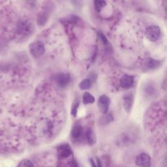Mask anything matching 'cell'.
<instances>
[{
    "label": "cell",
    "instance_id": "10",
    "mask_svg": "<svg viewBox=\"0 0 167 167\" xmlns=\"http://www.w3.org/2000/svg\"><path fill=\"white\" fill-rule=\"evenodd\" d=\"M83 133V128L80 124H75L71 130V136L73 139H78Z\"/></svg>",
    "mask_w": 167,
    "mask_h": 167
},
{
    "label": "cell",
    "instance_id": "7",
    "mask_svg": "<svg viewBox=\"0 0 167 167\" xmlns=\"http://www.w3.org/2000/svg\"><path fill=\"white\" fill-rule=\"evenodd\" d=\"M58 155L62 159L69 157L72 155V150L69 144H65L59 146L57 149Z\"/></svg>",
    "mask_w": 167,
    "mask_h": 167
},
{
    "label": "cell",
    "instance_id": "4",
    "mask_svg": "<svg viewBox=\"0 0 167 167\" xmlns=\"http://www.w3.org/2000/svg\"><path fill=\"white\" fill-rule=\"evenodd\" d=\"M71 78L70 75L68 73H64V72L58 74L56 77V82L61 88H65V87L67 86L71 82Z\"/></svg>",
    "mask_w": 167,
    "mask_h": 167
},
{
    "label": "cell",
    "instance_id": "16",
    "mask_svg": "<svg viewBox=\"0 0 167 167\" xmlns=\"http://www.w3.org/2000/svg\"><path fill=\"white\" fill-rule=\"evenodd\" d=\"M86 139L88 141V144H93L95 142V139H94V136L92 130L90 129H88L86 133Z\"/></svg>",
    "mask_w": 167,
    "mask_h": 167
},
{
    "label": "cell",
    "instance_id": "9",
    "mask_svg": "<svg viewBox=\"0 0 167 167\" xmlns=\"http://www.w3.org/2000/svg\"><path fill=\"white\" fill-rule=\"evenodd\" d=\"M134 102V97L130 93H128L123 97V105L127 112H129L131 110Z\"/></svg>",
    "mask_w": 167,
    "mask_h": 167
},
{
    "label": "cell",
    "instance_id": "18",
    "mask_svg": "<svg viewBox=\"0 0 167 167\" xmlns=\"http://www.w3.org/2000/svg\"><path fill=\"white\" fill-rule=\"evenodd\" d=\"M78 106H79V100L76 99L73 105H72V109H71V114L72 116H74V117H75L77 114Z\"/></svg>",
    "mask_w": 167,
    "mask_h": 167
},
{
    "label": "cell",
    "instance_id": "1",
    "mask_svg": "<svg viewBox=\"0 0 167 167\" xmlns=\"http://www.w3.org/2000/svg\"><path fill=\"white\" fill-rule=\"evenodd\" d=\"M33 30V26L32 23L26 18L20 19L17 24V32L22 36L30 35Z\"/></svg>",
    "mask_w": 167,
    "mask_h": 167
},
{
    "label": "cell",
    "instance_id": "21",
    "mask_svg": "<svg viewBox=\"0 0 167 167\" xmlns=\"http://www.w3.org/2000/svg\"><path fill=\"white\" fill-rule=\"evenodd\" d=\"M90 161H91L90 163H91V166H97V165L95 164V162L93 161V159H91Z\"/></svg>",
    "mask_w": 167,
    "mask_h": 167
},
{
    "label": "cell",
    "instance_id": "8",
    "mask_svg": "<svg viewBox=\"0 0 167 167\" xmlns=\"http://www.w3.org/2000/svg\"><path fill=\"white\" fill-rule=\"evenodd\" d=\"M120 84L125 89L130 88L134 84V77L128 75H123L120 80Z\"/></svg>",
    "mask_w": 167,
    "mask_h": 167
},
{
    "label": "cell",
    "instance_id": "3",
    "mask_svg": "<svg viewBox=\"0 0 167 167\" xmlns=\"http://www.w3.org/2000/svg\"><path fill=\"white\" fill-rule=\"evenodd\" d=\"M30 51L31 54L33 57H39L45 53V45L41 41L34 42L30 46Z\"/></svg>",
    "mask_w": 167,
    "mask_h": 167
},
{
    "label": "cell",
    "instance_id": "15",
    "mask_svg": "<svg viewBox=\"0 0 167 167\" xmlns=\"http://www.w3.org/2000/svg\"><path fill=\"white\" fill-rule=\"evenodd\" d=\"M48 14L47 12H41L37 18V22L38 24L40 26H43L45 25L47 22V21L48 20Z\"/></svg>",
    "mask_w": 167,
    "mask_h": 167
},
{
    "label": "cell",
    "instance_id": "19",
    "mask_svg": "<svg viewBox=\"0 0 167 167\" xmlns=\"http://www.w3.org/2000/svg\"><path fill=\"white\" fill-rule=\"evenodd\" d=\"M34 165L33 164V163L32 161H30V160H28V159H23V160H22L19 164L18 165V166H33Z\"/></svg>",
    "mask_w": 167,
    "mask_h": 167
},
{
    "label": "cell",
    "instance_id": "11",
    "mask_svg": "<svg viewBox=\"0 0 167 167\" xmlns=\"http://www.w3.org/2000/svg\"><path fill=\"white\" fill-rule=\"evenodd\" d=\"M82 102L84 105L92 104L95 102V97L89 92H85L82 96Z\"/></svg>",
    "mask_w": 167,
    "mask_h": 167
},
{
    "label": "cell",
    "instance_id": "14",
    "mask_svg": "<svg viewBox=\"0 0 167 167\" xmlns=\"http://www.w3.org/2000/svg\"><path fill=\"white\" fill-rule=\"evenodd\" d=\"M160 65H161L160 61L153 60V59H150L146 63V66H147L148 69H155V68L160 66Z\"/></svg>",
    "mask_w": 167,
    "mask_h": 167
},
{
    "label": "cell",
    "instance_id": "17",
    "mask_svg": "<svg viewBox=\"0 0 167 167\" xmlns=\"http://www.w3.org/2000/svg\"><path fill=\"white\" fill-rule=\"evenodd\" d=\"M94 5H95L96 10L97 12H100L105 7L106 2L105 1H95L94 2Z\"/></svg>",
    "mask_w": 167,
    "mask_h": 167
},
{
    "label": "cell",
    "instance_id": "6",
    "mask_svg": "<svg viewBox=\"0 0 167 167\" xmlns=\"http://www.w3.org/2000/svg\"><path fill=\"white\" fill-rule=\"evenodd\" d=\"M135 163L139 166H149L151 165V157L147 154H140L136 157Z\"/></svg>",
    "mask_w": 167,
    "mask_h": 167
},
{
    "label": "cell",
    "instance_id": "5",
    "mask_svg": "<svg viewBox=\"0 0 167 167\" xmlns=\"http://www.w3.org/2000/svg\"><path fill=\"white\" fill-rule=\"evenodd\" d=\"M111 101L106 96L103 95L100 96L98 101V105L101 112L104 114H107L108 109H109Z\"/></svg>",
    "mask_w": 167,
    "mask_h": 167
},
{
    "label": "cell",
    "instance_id": "20",
    "mask_svg": "<svg viewBox=\"0 0 167 167\" xmlns=\"http://www.w3.org/2000/svg\"><path fill=\"white\" fill-rule=\"evenodd\" d=\"M100 37L101 38V39H102V41L103 42V43H104L105 45L108 44V41H107L106 38L105 37V36L103 33H101L100 34Z\"/></svg>",
    "mask_w": 167,
    "mask_h": 167
},
{
    "label": "cell",
    "instance_id": "2",
    "mask_svg": "<svg viewBox=\"0 0 167 167\" xmlns=\"http://www.w3.org/2000/svg\"><path fill=\"white\" fill-rule=\"evenodd\" d=\"M161 33V29L155 25L149 26L146 30V37L151 42H156L158 41L160 38Z\"/></svg>",
    "mask_w": 167,
    "mask_h": 167
},
{
    "label": "cell",
    "instance_id": "12",
    "mask_svg": "<svg viewBox=\"0 0 167 167\" xmlns=\"http://www.w3.org/2000/svg\"><path fill=\"white\" fill-rule=\"evenodd\" d=\"M130 135H128L127 133L123 134V135L120 136V139L118 140V142H120V145H123V146H127L128 144H130V142H133L131 136L129 137Z\"/></svg>",
    "mask_w": 167,
    "mask_h": 167
},
{
    "label": "cell",
    "instance_id": "13",
    "mask_svg": "<svg viewBox=\"0 0 167 167\" xmlns=\"http://www.w3.org/2000/svg\"><path fill=\"white\" fill-rule=\"evenodd\" d=\"M92 86L91 81L90 78H86L82 80V81L79 84V88L82 90H85L90 89Z\"/></svg>",
    "mask_w": 167,
    "mask_h": 167
}]
</instances>
